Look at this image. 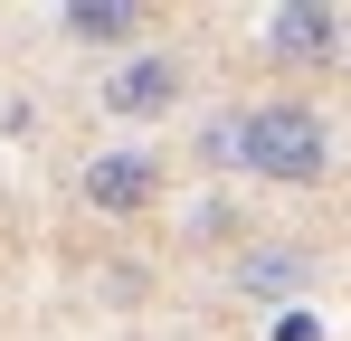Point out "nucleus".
<instances>
[{"instance_id":"1","label":"nucleus","mask_w":351,"mask_h":341,"mask_svg":"<svg viewBox=\"0 0 351 341\" xmlns=\"http://www.w3.org/2000/svg\"><path fill=\"white\" fill-rule=\"evenodd\" d=\"M199 162L256 170V180H323L332 170V123H323V105H228V114H209Z\"/></svg>"},{"instance_id":"2","label":"nucleus","mask_w":351,"mask_h":341,"mask_svg":"<svg viewBox=\"0 0 351 341\" xmlns=\"http://www.w3.org/2000/svg\"><path fill=\"white\" fill-rule=\"evenodd\" d=\"M180 95H190V76H180L171 48H133V57H114V66L95 76V105L114 114V123H152V114H171Z\"/></svg>"},{"instance_id":"3","label":"nucleus","mask_w":351,"mask_h":341,"mask_svg":"<svg viewBox=\"0 0 351 341\" xmlns=\"http://www.w3.org/2000/svg\"><path fill=\"white\" fill-rule=\"evenodd\" d=\"M76 190H86L95 218H143V209L162 199V162H152V152H95V162L76 170Z\"/></svg>"},{"instance_id":"4","label":"nucleus","mask_w":351,"mask_h":341,"mask_svg":"<svg viewBox=\"0 0 351 341\" xmlns=\"http://www.w3.org/2000/svg\"><path fill=\"white\" fill-rule=\"evenodd\" d=\"M266 57H285V66H332L342 57V10L332 0H285V10H266Z\"/></svg>"},{"instance_id":"5","label":"nucleus","mask_w":351,"mask_h":341,"mask_svg":"<svg viewBox=\"0 0 351 341\" xmlns=\"http://www.w3.org/2000/svg\"><path fill=\"white\" fill-rule=\"evenodd\" d=\"M58 19H66V38H95V48L143 38V10H133V0H66Z\"/></svg>"},{"instance_id":"6","label":"nucleus","mask_w":351,"mask_h":341,"mask_svg":"<svg viewBox=\"0 0 351 341\" xmlns=\"http://www.w3.org/2000/svg\"><path fill=\"white\" fill-rule=\"evenodd\" d=\"M237 284H247V294H304V284H313V256L256 247V256H237Z\"/></svg>"}]
</instances>
